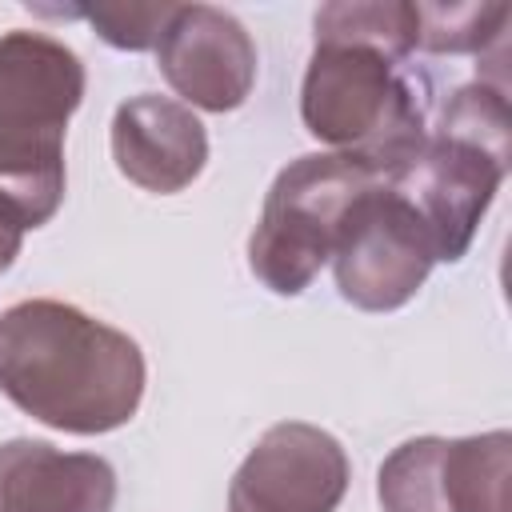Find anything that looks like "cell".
<instances>
[{
    "instance_id": "30bf717a",
    "label": "cell",
    "mask_w": 512,
    "mask_h": 512,
    "mask_svg": "<svg viewBox=\"0 0 512 512\" xmlns=\"http://www.w3.org/2000/svg\"><path fill=\"white\" fill-rule=\"evenodd\" d=\"M112 160L136 188L172 196L204 172L208 132L188 104L144 92L112 116Z\"/></svg>"
},
{
    "instance_id": "5bb4252c",
    "label": "cell",
    "mask_w": 512,
    "mask_h": 512,
    "mask_svg": "<svg viewBox=\"0 0 512 512\" xmlns=\"http://www.w3.org/2000/svg\"><path fill=\"white\" fill-rule=\"evenodd\" d=\"M172 12H176V4H168V0H160V4H80V8H72V16L88 20L100 32V40H108L112 48H124V52L156 48Z\"/></svg>"
},
{
    "instance_id": "7c38bea8",
    "label": "cell",
    "mask_w": 512,
    "mask_h": 512,
    "mask_svg": "<svg viewBox=\"0 0 512 512\" xmlns=\"http://www.w3.org/2000/svg\"><path fill=\"white\" fill-rule=\"evenodd\" d=\"M316 44H352L396 64L416 48V4L408 0H336L316 12Z\"/></svg>"
},
{
    "instance_id": "52a82bcc",
    "label": "cell",
    "mask_w": 512,
    "mask_h": 512,
    "mask_svg": "<svg viewBox=\"0 0 512 512\" xmlns=\"http://www.w3.org/2000/svg\"><path fill=\"white\" fill-rule=\"evenodd\" d=\"M512 152L456 136L428 132L424 148L384 184L420 216L436 260H460L508 176Z\"/></svg>"
},
{
    "instance_id": "8fae6325",
    "label": "cell",
    "mask_w": 512,
    "mask_h": 512,
    "mask_svg": "<svg viewBox=\"0 0 512 512\" xmlns=\"http://www.w3.org/2000/svg\"><path fill=\"white\" fill-rule=\"evenodd\" d=\"M116 472L104 456L44 440L0 444V512H112Z\"/></svg>"
},
{
    "instance_id": "3957f363",
    "label": "cell",
    "mask_w": 512,
    "mask_h": 512,
    "mask_svg": "<svg viewBox=\"0 0 512 512\" xmlns=\"http://www.w3.org/2000/svg\"><path fill=\"white\" fill-rule=\"evenodd\" d=\"M300 116L320 144L368 164L380 180L396 176L428 140L424 80L352 44H316L300 88Z\"/></svg>"
},
{
    "instance_id": "6da1fadb",
    "label": "cell",
    "mask_w": 512,
    "mask_h": 512,
    "mask_svg": "<svg viewBox=\"0 0 512 512\" xmlns=\"http://www.w3.org/2000/svg\"><path fill=\"white\" fill-rule=\"evenodd\" d=\"M0 392L56 432L100 436L136 416L144 352L72 304L20 300L0 316Z\"/></svg>"
},
{
    "instance_id": "ba28073f",
    "label": "cell",
    "mask_w": 512,
    "mask_h": 512,
    "mask_svg": "<svg viewBox=\"0 0 512 512\" xmlns=\"http://www.w3.org/2000/svg\"><path fill=\"white\" fill-rule=\"evenodd\" d=\"M348 492V456L316 424H272L228 488L232 512H336Z\"/></svg>"
},
{
    "instance_id": "7a4b0ae2",
    "label": "cell",
    "mask_w": 512,
    "mask_h": 512,
    "mask_svg": "<svg viewBox=\"0 0 512 512\" xmlns=\"http://www.w3.org/2000/svg\"><path fill=\"white\" fill-rule=\"evenodd\" d=\"M80 56L44 32L0 36V196L40 228L64 200V132L84 100Z\"/></svg>"
},
{
    "instance_id": "8992f818",
    "label": "cell",
    "mask_w": 512,
    "mask_h": 512,
    "mask_svg": "<svg viewBox=\"0 0 512 512\" xmlns=\"http://www.w3.org/2000/svg\"><path fill=\"white\" fill-rule=\"evenodd\" d=\"M436 264L420 216L380 180L352 200L332 244L336 288L364 312L408 304Z\"/></svg>"
},
{
    "instance_id": "5b68a950",
    "label": "cell",
    "mask_w": 512,
    "mask_h": 512,
    "mask_svg": "<svg viewBox=\"0 0 512 512\" xmlns=\"http://www.w3.org/2000/svg\"><path fill=\"white\" fill-rule=\"evenodd\" d=\"M384 512H512V436H420L400 444L376 480Z\"/></svg>"
},
{
    "instance_id": "277c9868",
    "label": "cell",
    "mask_w": 512,
    "mask_h": 512,
    "mask_svg": "<svg viewBox=\"0 0 512 512\" xmlns=\"http://www.w3.org/2000/svg\"><path fill=\"white\" fill-rule=\"evenodd\" d=\"M372 184H380V176L344 152L292 160L272 180L260 224L248 240L252 276L276 296H300L332 256L344 212Z\"/></svg>"
},
{
    "instance_id": "9c48e42d",
    "label": "cell",
    "mask_w": 512,
    "mask_h": 512,
    "mask_svg": "<svg viewBox=\"0 0 512 512\" xmlns=\"http://www.w3.org/2000/svg\"><path fill=\"white\" fill-rule=\"evenodd\" d=\"M156 60L176 96L204 112H232L256 84V44L244 24L212 4H176Z\"/></svg>"
},
{
    "instance_id": "4fadbf2b",
    "label": "cell",
    "mask_w": 512,
    "mask_h": 512,
    "mask_svg": "<svg viewBox=\"0 0 512 512\" xmlns=\"http://www.w3.org/2000/svg\"><path fill=\"white\" fill-rule=\"evenodd\" d=\"M504 4H416V48L436 56L484 52L504 36Z\"/></svg>"
},
{
    "instance_id": "9a60e30c",
    "label": "cell",
    "mask_w": 512,
    "mask_h": 512,
    "mask_svg": "<svg viewBox=\"0 0 512 512\" xmlns=\"http://www.w3.org/2000/svg\"><path fill=\"white\" fill-rule=\"evenodd\" d=\"M24 232H28V224H24V216L0 196V272L20 256V244H24Z\"/></svg>"
}]
</instances>
